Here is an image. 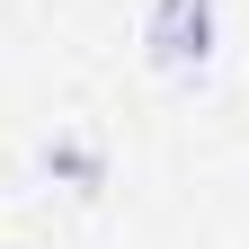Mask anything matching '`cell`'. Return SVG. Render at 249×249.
<instances>
[{"mask_svg":"<svg viewBox=\"0 0 249 249\" xmlns=\"http://www.w3.org/2000/svg\"><path fill=\"white\" fill-rule=\"evenodd\" d=\"M142 45H151V71L196 80L205 62H213V45H223V0H151Z\"/></svg>","mask_w":249,"mask_h":249,"instance_id":"cell-1","label":"cell"},{"mask_svg":"<svg viewBox=\"0 0 249 249\" xmlns=\"http://www.w3.org/2000/svg\"><path fill=\"white\" fill-rule=\"evenodd\" d=\"M45 160H53L62 178H80V187H98V151H89V142H53Z\"/></svg>","mask_w":249,"mask_h":249,"instance_id":"cell-2","label":"cell"}]
</instances>
